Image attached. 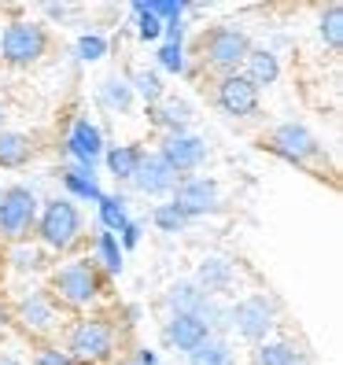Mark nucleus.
<instances>
[{
  "instance_id": "nucleus-1",
  "label": "nucleus",
  "mask_w": 343,
  "mask_h": 365,
  "mask_svg": "<svg viewBox=\"0 0 343 365\" xmlns=\"http://www.w3.org/2000/svg\"><path fill=\"white\" fill-rule=\"evenodd\" d=\"M200 48H203V59L210 67H218L225 74H237L244 56L251 52V37L237 26H210L200 37Z\"/></svg>"
},
{
  "instance_id": "nucleus-2",
  "label": "nucleus",
  "mask_w": 343,
  "mask_h": 365,
  "mask_svg": "<svg viewBox=\"0 0 343 365\" xmlns=\"http://www.w3.org/2000/svg\"><path fill=\"white\" fill-rule=\"evenodd\" d=\"M45 48H48V34L37 23H11L0 34V59L11 63V67H30V63L45 56Z\"/></svg>"
},
{
  "instance_id": "nucleus-3",
  "label": "nucleus",
  "mask_w": 343,
  "mask_h": 365,
  "mask_svg": "<svg viewBox=\"0 0 343 365\" xmlns=\"http://www.w3.org/2000/svg\"><path fill=\"white\" fill-rule=\"evenodd\" d=\"M111 347H115L111 325L100 321V317H89V321H78L74 325L71 343H67V358L81 361V365H96L103 358H111Z\"/></svg>"
},
{
  "instance_id": "nucleus-4",
  "label": "nucleus",
  "mask_w": 343,
  "mask_h": 365,
  "mask_svg": "<svg viewBox=\"0 0 343 365\" xmlns=\"http://www.w3.org/2000/svg\"><path fill=\"white\" fill-rule=\"evenodd\" d=\"M37 232H41V240H45L48 247L67 251V247L78 240V232H81V214H78V207H74L71 200H52L45 210H41Z\"/></svg>"
},
{
  "instance_id": "nucleus-5",
  "label": "nucleus",
  "mask_w": 343,
  "mask_h": 365,
  "mask_svg": "<svg viewBox=\"0 0 343 365\" xmlns=\"http://www.w3.org/2000/svg\"><path fill=\"white\" fill-rule=\"evenodd\" d=\"M52 288H56V295L63 299V303L85 307L100 295V273L93 269V262H71L52 277Z\"/></svg>"
},
{
  "instance_id": "nucleus-6",
  "label": "nucleus",
  "mask_w": 343,
  "mask_h": 365,
  "mask_svg": "<svg viewBox=\"0 0 343 365\" xmlns=\"http://www.w3.org/2000/svg\"><path fill=\"white\" fill-rule=\"evenodd\" d=\"M37 222V200L34 192L23 188V185H11L4 196H0V232L19 240V236H26L30 225Z\"/></svg>"
},
{
  "instance_id": "nucleus-7",
  "label": "nucleus",
  "mask_w": 343,
  "mask_h": 365,
  "mask_svg": "<svg viewBox=\"0 0 343 365\" xmlns=\"http://www.w3.org/2000/svg\"><path fill=\"white\" fill-rule=\"evenodd\" d=\"M266 148H270L273 155H281V159H288V163H299V166L321 152L317 137L307 130V125H295V122L277 125V130L270 133V140H266Z\"/></svg>"
},
{
  "instance_id": "nucleus-8",
  "label": "nucleus",
  "mask_w": 343,
  "mask_h": 365,
  "mask_svg": "<svg viewBox=\"0 0 343 365\" xmlns=\"http://www.w3.org/2000/svg\"><path fill=\"white\" fill-rule=\"evenodd\" d=\"M229 325L237 329L244 339L259 343V339H266V332L273 329V303H270L266 295H247V299H240V303L232 307Z\"/></svg>"
},
{
  "instance_id": "nucleus-9",
  "label": "nucleus",
  "mask_w": 343,
  "mask_h": 365,
  "mask_svg": "<svg viewBox=\"0 0 343 365\" xmlns=\"http://www.w3.org/2000/svg\"><path fill=\"white\" fill-rule=\"evenodd\" d=\"M174 207L185 214V218H200V214L214 210V207H218V181L196 178V174L178 178V185H174Z\"/></svg>"
},
{
  "instance_id": "nucleus-10",
  "label": "nucleus",
  "mask_w": 343,
  "mask_h": 365,
  "mask_svg": "<svg viewBox=\"0 0 343 365\" xmlns=\"http://www.w3.org/2000/svg\"><path fill=\"white\" fill-rule=\"evenodd\" d=\"M218 107L232 118H247L259 111V89L244 74H225L218 81Z\"/></svg>"
},
{
  "instance_id": "nucleus-11",
  "label": "nucleus",
  "mask_w": 343,
  "mask_h": 365,
  "mask_svg": "<svg viewBox=\"0 0 343 365\" xmlns=\"http://www.w3.org/2000/svg\"><path fill=\"white\" fill-rule=\"evenodd\" d=\"M159 155L166 159V166L174 170V174H185V178H188L192 170H200V166H203V159H207V144H203L200 137H188V133H170Z\"/></svg>"
},
{
  "instance_id": "nucleus-12",
  "label": "nucleus",
  "mask_w": 343,
  "mask_h": 365,
  "mask_svg": "<svg viewBox=\"0 0 343 365\" xmlns=\"http://www.w3.org/2000/svg\"><path fill=\"white\" fill-rule=\"evenodd\" d=\"M133 185H137V192H144V196H166V192H174L178 174L166 166V159L159 152H152V155L140 159L137 174H133Z\"/></svg>"
},
{
  "instance_id": "nucleus-13",
  "label": "nucleus",
  "mask_w": 343,
  "mask_h": 365,
  "mask_svg": "<svg viewBox=\"0 0 343 365\" xmlns=\"http://www.w3.org/2000/svg\"><path fill=\"white\" fill-rule=\"evenodd\" d=\"M67 148H71V155L81 163L85 174H93L96 159L103 155V137H100V130H96L89 118H78V122H74V130H71Z\"/></svg>"
},
{
  "instance_id": "nucleus-14",
  "label": "nucleus",
  "mask_w": 343,
  "mask_h": 365,
  "mask_svg": "<svg viewBox=\"0 0 343 365\" xmlns=\"http://www.w3.org/2000/svg\"><path fill=\"white\" fill-rule=\"evenodd\" d=\"M170 339L178 343V351L192 354L196 347H203V343L210 339V329L196 314H174V321H170Z\"/></svg>"
},
{
  "instance_id": "nucleus-15",
  "label": "nucleus",
  "mask_w": 343,
  "mask_h": 365,
  "mask_svg": "<svg viewBox=\"0 0 343 365\" xmlns=\"http://www.w3.org/2000/svg\"><path fill=\"white\" fill-rule=\"evenodd\" d=\"M244 78L255 85V89H262V85H273L277 78H281V63H277V56L270 48H255L244 56Z\"/></svg>"
},
{
  "instance_id": "nucleus-16",
  "label": "nucleus",
  "mask_w": 343,
  "mask_h": 365,
  "mask_svg": "<svg viewBox=\"0 0 343 365\" xmlns=\"http://www.w3.org/2000/svg\"><path fill=\"white\" fill-rule=\"evenodd\" d=\"M34 159V140L26 133L15 130H0V166L4 170H19Z\"/></svg>"
},
{
  "instance_id": "nucleus-17",
  "label": "nucleus",
  "mask_w": 343,
  "mask_h": 365,
  "mask_svg": "<svg viewBox=\"0 0 343 365\" xmlns=\"http://www.w3.org/2000/svg\"><path fill=\"white\" fill-rule=\"evenodd\" d=\"M140 159H144V152H140L137 144H118V148H111V152H107V170H111L118 181H133Z\"/></svg>"
},
{
  "instance_id": "nucleus-18",
  "label": "nucleus",
  "mask_w": 343,
  "mask_h": 365,
  "mask_svg": "<svg viewBox=\"0 0 343 365\" xmlns=\"http://www.w3.org/2000/svg\"><path fill=\"white\" fill-rule=\"evenodd\" d=\"M229 281H232V269H229L225 259H207V262L200 266V292H203V295H210V292H225Z\"/></svg>"
},
{
  "instance_id": "nucleus-19",
  "label": "nucleus",
  "mask_w": 343,
  "mask_h": 365,
  "mask_svg": "<svg viewBox=\"0 0 343 365\" xmlns=\"http://www.w3.org/2000/svg\"><path fill=\"white\" fill-rule=\"evenodd\" d=\"M23 321L30 329H48L52 321H56V310H52V299L45 295V292H37V295H30L26 303H23Z\"/></svg>"
},
{
  "instance_id": "nucleus-20",
  "label": "nucleus",
  "mask_w": 343,
  "mask_h": 365,
  "mask_svg": "<svg viewBox=\"0 0 343 365\" xmlns=\"http://www.w3.org/2000/svg\"><path fill=\"white\" fill-rule=\"evenodd\" d=\"M188 365H237V358H232L229 343L222 339H207L203 347H196L188 354Z\"/></svg>"
},
{
  "instance_id": "nucleus-21",
  "label": "nucleus",
  "mask_w": 343,
  "mask_h": 365,
  "mask_svg": "<svg viewBox=\"0 0 343 365\" xmlns=\"http://www.w3.org/2000/svg\"><path fill=\"white\" fill-rule=\"evenodd\" d=\"M63 185H67L74 196H81V200H93V203L103 200V192H100L96 178L85 174V170H63Z\"/></svg>"
},
{
  "instance_id": "nucleus-22",
  "label": "nucleus",
  "mask_w": 343,
  "mask_h": 365,
  "mask_svg": "<svg viewBox=\"0 0 343 365\" xmlns=\"http://www.w3.org/2000/svg\"><path fill=\"white\" fill-rule=\"evenodd\" d=\"M321 37L332 52L343 48V4H329L325 15H321Z\"/></svg>"
},
{
  "instance_id": "nucleus-23",
  "label": "nucleus",
  "mask_w": 343,
  "mask_h": 365,
  "mask_svg": "<svg viewBox=\"0 0 343 365\" xmlns=\"http://www.w3.org/2000/svg\"><path fill=\"white\" fill-rule=\"evenodd\" d=\"M152 122L166 125L174 133H185V122H188V107L185 103H155L152 107Z\"/></svg>"
},
{
  "instance_id": "nucleus-24",
  "label": "nucleus",
  "mask_w": 343,
  "mask_h": 365,
  "mask_svg": "<svg viewBox=\"0 0 343 365\" xmlns=\"http://www.w3.org/2000/svg\"><path fill=\"white\" fill-rule=\"evenodd\" d=\"M100 222H103V229H111V232L126 229V225H130L126 203H122V200H115V196H103V200H100Z\"/></svg>"
},
{
  "instance_id": "nucleus-25",
  "label": "nucleus",
  "mask_w": 343,
  "mask_h": 365,
  "mask_svg": "<svg viewBox=\"0 0 343 365\" xmlns=\"http://www.w3.org/2000/svg\"><path fill=\"white\" fill-rule=\"evenodd\" d=\"M259 361L262 365H303L299 351L288 347V343H266V347L259 351Z\"/></svg>"
},
{
  "instance_id": "nucleus-26",
  "label": "nucleus",
  "mask_w": 343,
  "mask_h": 365,
  "mask_svg": "<svg viewBox=\"0 0 343 365\" xmlns=\"http://www.w3.org/2000/svg\"><path fill=\"white\" fill-rule=\"evenodd\" d=\"M133 89L140 93V100L144 103H163V81H159V74H152V71H137L133 74Z\"/></svg>"
},
{
  "instance_id": "nucleus-27",
  "label": "nucleus",
  "mask_w": 343,
  "mask_h": 365,
  "mask_svg": "<svg viewBox=\"0 0 343 365\" xmlns=\"http://www.w3.org/2000/svg\"><path fill=\"white\" fill-rule=\"evenodd\" d=\"M100 100L107 107H115V111H130V103H133V89L126 81H107L103 89H100Z\"/></svg>"
},
{
  "instance_id": "nucleus-28",
  "label": "nucleus",
  "mask_w": 343,
  "mask_h": 365,
  "mask_svg": "<svg viewBox=\"0 0 343 365\" xmlns=\"http://www.w3.org/2000/svg\"><path fill=\"white\" fill-rule=\"evenodd\" d=\"M96 251H100V262L107 266V273H118V269H122V247H118V240H115V232H100Z\"/></svg>"
},
{
  "instance_id": "nucleus-29",
  "label": "nucleus",
  "mask_w": 343,
  "mask_h": 365,
  "mask_svg": "<svg viewBox=\"0 0 343 365\" xmlns=\"http://www.w3.org/2000/svg\"><path fill=\"white\" fill-rule=\"evenodd\" d=\"M133 15L140 19V41H159L163 37V23H159V19L152 15V11H148V0H137V4H133Z\"/></svg>"
},
{
  "instance_id": "nucleus-30",
  "label": "nucleus",
  "mask_w": 343,
  "mask_h": 365,
  "mask_svg": "<svg viewBox=\"0 0 343 365\" xmlns=\"http://www.w3.org/2000/svg\"><path fill=\"white\" fill-rule=\"evenodd\" d=\"M152 218H155V225L163 229V232H181L185 229V214L174 207V203H163V207H155V214H152Z\"/></svg>"
},
{
  "instance_id": "nucleus-31",
  "label": "nucleus",
  "mask_w": 343,
  "mask_h": 365,
  "mask_svg": "<svg viewBox=\"0 0 343 365\" xmlns=\"http://www.w3.org/2000/svg\"><path fill=\"white\" fill-rule=\"evenodd\" d=\"M148 11H152L159 23H181V15H185V4L181 0H148Z\"/></svg>"
},
{
  "instance_id": "nucleus-32",
  "label": "nucleus",
  "mask_w": 343,
  "mask_h": 365,
  "mask_svg": "<svg viewBox=\"0 0 343 365\" xmlns=\"http://www.w3.org/2000/svg\"><path fill=\"white\" fill-rule=\"evenodd\" d=\"M103 52H107V41H103V37H96V34L78 37V56H81V59H89V63H93V59H100Z\"/></svg>"
},
{
  "instance_id": "nucleus-33",
  "label": "nucleus",
  "mask_w": 343,
  "mask_h": 365,
  "mask_svg": "<svg viewBox=\"0 0 343 365\" xmlns=\"http://www.w3.org/2000/svg\"><path fill=\"white\" fill-rule=\"evenodd\" d=\"M159 67H163V71H170V74H181V71H185L181 45H163V48H159Z\"/></svg>"
},
{
  "instance_id": "nucleus-34",
  "label": "nucleus",
  "mask_w": 343,
  "mask_h": 365,
  "mask_svg": "<svg viewBox=\"0 0 343 365\" xmlns=\"http://www.w3.org/2000/svg\"><path fill=\"white\" fill-rule=\"evenodd\" d=\"M37 365H74V361L63 354V351H41L37 354Z\"/></svg>"
},
{
  "instance_id": "nucleus-35",
  "label": "nucleus",
  "mask_w": 343,
  "mask_h": 365,
  "mask_svg": "<svg viewBox=\"0 0 343 365\" xmlns=\"http://www.w3.org/2000/svg\"><path fill=\"white\" fill-rule=\"evenodd\" d=\"M163 37H166V45H181V23H166Z\"/></svg>"
},
{
  "instance_id": "nucleus-36",
  "label": "nucleus",
  "mask_w": 343,
  "mask_h": 365,
  "mask_svg": "<svg viewBox=\"0 0 343 365\" xmlns=\"http://www.w3.org/2000/svg\"><path fill=\"white\" fill-rule=\"evenodd\" d=\"M122 232H126V247H133V244L140 240V225H133V222H130V225H126Z\"/></svg>"
},
{
  "instance_id": "nucleus-37",
  "label": "nucleus",
  "mask_w": 343,
  "mask_h": 365,
  "mask_svg": "<svg viewBox=\"0 0 343 365\" xmlns=\"http://www.w3.org/2000/svg\"><path fill=\"white\" fill-rule=\"evenodd\" d=\"M140 365H155V354H152V351H144V354H140Z\"/></svg>"
},
{
  "instance_id": "nucleus-38",
  "label": "nucleus",
  "mask_w": 343,
  "mask_h": 365,
  "mask_svg": "<svg viewBox=\"0 0 343 365\" xmlns=\"http://www.w3.org/2000/svg\"><path fill=\"white\" fill-rule=\"evenodd\" d=\"M0 365H23V361H15V358H0Z\"/></svg>"
},
{
  "instance_id": "nucleus-39",
  "label": "nucleus",
  "mask_w": 343,
  "mask_h": 365,
  "mask_svg": "<svg viewBox=\"0 0 343 365\" xmlns=\"http://www.w3.org/2000/svg\"><path fill=\"white\" fill-rule=\"evenodd\" d=\"M4 118H8V115H4V103H0V130H4Z\"/></svg>"
},
{
  "instance_id": "nucleus-40",
  "label": "nucleus",
  "mask_w": 343,
  "mask_h": 365,
  "mask_svg": "<svg viewBox=\"0 0 343 365\" xmlns=\"http://www.w3.org/2000/svg\"><path fill=\"white\" fill-rule=\"evenodd\" d=\"M122 365H130V361H122Z\"/></svg>"
}]
</instances>
